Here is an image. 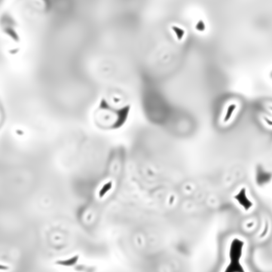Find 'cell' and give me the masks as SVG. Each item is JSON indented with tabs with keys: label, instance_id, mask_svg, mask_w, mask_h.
Wrapping results in <instances>:
<instances>
[{
	"label": "cell",
	"instance_id": "277c9868",
	"mask_svg": "<svg viewBox=\"0 0 272 272\" xmlns=\"http://www.w3.org/2000/svg\"><path fill=\"white\" fill-rule=\"evenodd\" d=\"M236 105L235 104H231L227 107V110L224 117V122L227 123L229 122V120L232 117L233 114L236 109Z\"/></svg>",
	"mask_w": 272,
	"mask_h": 272
},
{
	"label": "cell",
	"instance_id": "52a82bcc",
	"mask_svg": "<svg viewBox=\"0 0 272 272\" xmlns=\"http://www.w3.org/2000/svg\"><path fill=\"white\" fill-rule=\"evenodd\" d=\"M270 109L272 111V107H270ZM265 121L268 125L270 126H272V120H270L267 118H265Z\"/></svg>",
	"mask_w": 272,
	"mask_h": 272
},
{
	"label": "cell",
	"instance_id": "7a4b0ae2",
	"mask_svg": "<svg viewBox=\"0 0 272 272\" xmlns=\"http://www.w3.org/2000/svg\"><path fill=\"white\" fill-rule=\"evenodd\" d=\"M2 31L12 43L19 45L21 43V37L19 33L18 23L10 14L6 13L1 19Z\"/></svg>",
	"mask_w": 272,
	"mask_h": 272
},
{
	"label": "cell",
	"instance_id": "8992f818",
	"mask_svg": "<svg viewBox=\"0 0 272 272\" xmlns=\"http://www.w3.org/2000/svg\"><path fill=\"white\" fill-rule=\"evenodd\" d=\"M196 28L197 31H205V25L204 24L203 21L200 20L198 22L196 26Z\"/></svg>",
	"mask_w": 272,
	"mask_h": 272
},
{
	"label": "cell",
	"instance_id": "6da1fadb",
	"mask_svg": "<svg viewBox=\"0 0 272 272\" xmlns=\"http://www.w3.org/2000/svg\"><path fill=\"white\" fill-rule=\"evenodd\" d=\"M244 242L239 239L233 240L229 249L230 262L224 272H246L241 264Z\"/></svg>",
	"mask_w": 272,
	"mask_h": 272
},
{
	"label": "cell",
	"instance_id": "5b68a950",
	"mask_svg": "<svg viewBox=\"0 0 272 272\" xmlns=\"http://www.w3.org/2000/svg\"><path fill=\"white\" fill-rule=\"evenodd\" d=\"M172 29L173 31V32L175 35V36L177 37V39L179 41L182 40V38L184 37V35L185 34V31L184 29L181 28L180 27H177L175 26H172Z\"/></svg>",
	"mask_w": 272,
	"mask_h": 272
},
{
	"label": "cell",
	"instance_id": "3957f363",
	"mask_svg": "<svg viewBox=\"0 0 272 272\" xmlns=\"http://www.w3.org/2000/svg\"><path fill=\"white\" fill-rule=\"evenodd\" d=\"M234 199L245 211H249L254 206V203L249 198L246 188H241L238 193L234 195Z\"/></svg>",
	"mask_w": 272,
	"mask_h": 272
}]
</instances>
